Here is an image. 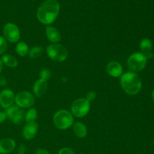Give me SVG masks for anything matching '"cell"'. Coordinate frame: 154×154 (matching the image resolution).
Returning <instances> with one entry per match:
<instances>
[{
    "label": "cell",
    "mask_w": 154,
    "mask_h": 154,
    "mask_svg": "<svg viewBox=\"0 0 154 154\" xmlns=\"http://www.w3.org/2000/svg\"><path fill=\"white\" fill-rule=\"evenodd\" d=\"M60 11V4L57 0H46L39 5L37 18L42 23L51 26L57 20Z\"/></svg>",
    "instance_id": "6da1fadb"
},
{
    "label": "cell",
    "mask_w": 154,
    "mask_h": 154,
    "mask_svg": "<svg viewBox=\"0 0 154 154\" xmlns=\"http://www.w3.org/2000/svg\"><path fill=\"white\" fill-rule=\"evenodd\" d=\"M120 82L123 91L130 96L138 94L142 87V82L139 75L132 72L123 74L120 76Z\"/></svg>",
    "instance_id": "7a4b0ae2"
},
{
    "label": "cell",
    "mask_w": 154,
    "mask_h": 154,
    "mask_svg": "<svg viewBox=\"0 0 154 154\" xmlns=\"http://www.w3.org/2000/svg\"><path fill=\"white\" fill-rule=\"evenodd\" d=\"M53 123L57 129L66 130L73 126L74 117L68 110H59L53 116Z\"/></svg>",
    "instance_id": "3957f363"
},
{
    "label": "cell",
    "mask_w": 154,
    "mask_h": 154,
    "mask_svg": "<svg viewBox=\"0 0 154 154\" xmlns=\"http://www.w3.org/2000/svg\"><path fill=\"white\" fill-rule=\"evenodd\" d=\"M48 57L51 60L57 63H63L68 58V50L63 45L58 44H51L46 48Z\"/></svg>",
    "instance_id": "277c9868"
},
{
    "label": "cell",
    "mask_w": 154,
    "mask_h": 154,
    "mask_svg": "<svg viewBox=\"0 0 154 154\" xmlns=\"http://www.w3.org/2000/svg\"><path fill=\"white\" fill-rule=\"evenodd\" d=\"M90 111V102L85 98H79L72 102L71 105V113L73 117L82 118L88 114Z\"/></svg>",
    "instance_id": "5b68a950"
},
{
    "label": "cell",
    "mask_w": 154,
    "mask_h": 154,
    "mask_svg": "<svg viewBox=\"0 0 154 154\" xmlns=\"http://www.w3.org/2000/svg\"><path fill=\"white\" fill-rule=\"evenodd\" d=\"M147 58L141 52L131 54L127 60V66L132 72H139L145 68L147 65Z\"/></svg>",
    "instance_id": "8992f818"
},
{
    "label": "cell",
    "mask_w": 154,
    "mask_h": 154,
    "mask_svg": "<svg viewBox=\"0 0 154 154\" xmlns=\"http://www.w3.org/2000/svg\"><path fill=\"white\" fill-rule=\"evenodd\" d=\"M3 37L8 42L17 43L20 38V31L17 26L13 23H7L3 27Z\"/></svg>",
    "instance_id": "52a82bcc"
},
{
    "label": "cell",
    "mask_w": 154,
    "mask_h": 154,
    "mask_svg": "<svg viewBox=\"0 0 154 154\" xmlns=\"http://www.w3.org/2000/svg\"><path fill=\"white\" fill-rule=\"evenodd\" d=\"M15 104L23 109L30 108L34 105L35 97L31 93L28 91H22L15 96Z\"/></svg>",
    "instance_id": "ba28073f"
},
{
    "label": "cell",
    "mask_w": 154,
    "mask_h": 154,
    "mask_svg": "<svg viewBox=\"0 0 154 154\" xmlns=\"http://www.w3.org/2000/svg\"><path fill=\"white\" fill-rule=\"evenodd\" d=\"M5 112L7 116V118L14 124H20L22 122L23 117H25L23 110L16 105H13L12 106L6 108Z\"/></svg>",
    "instance_id": "9c48e42d"
},
{
    "label": "cell",
    "mask_w": 154,
    "mask_h": 154,
    "mask_svg": "<svg viewBox=\"0 0 154 154\" xmlns=\"http://www.w3.org/2000/svg\"><path fill=\"white\" fill-rule=\"evenodd\" d=\"M14 93L11 89H4L0 92V107L6 108L12 106L15 100Z\"/></svg>",
    "instance_id": "30bf717a"
},
{
    "label": "cell",
    "mask_w": 154,
    "mask_h": 154,
    "mask_svg": "<svg viewBox=\"0 0 154 154\" xmlns=\"http://www.w3.org/2000/svg\"><path fill=\"white\" fill-rule=\"evenodd\" d=\"M38 130V126L36 122L26 123L22 130V136L27 141L33 139L36 136Z\"/></svg>",
    "instance_id": "8fae6325"
},
{
    "label": "cell",
    "mask_w": 154,
    "mask_h": 154,
    "mask_svg": "<svg viewBox=\"0 0 154 154\" xmlns=\"http://www.w3.org/2000/svg\"><path fill=\"white\" fill-rule=\"evenodd\" d=\"M106 72L113 78H120L123 72L122 65L117 61H111L106 66Z\"/></svg>",
    "instance_id": "7c38bea8"
},
{
    "label": "cell",
    "mask_w": 154,
    "mask_h": 154,
    "mask_svg": "<svg viewBox=\"0 0 154 154\" xmlns=\"http://www.w3.org/2000/svg\"><path fill=\"white\" fill-rule=\"evenodd\" d=\"M46 37L51 44H58L61 41L62 35L58 29L52 26H47L45 28Z\"/></svg>",
    "instance_id": "4fadbf2b"
},
{
    "label": "cell",
    "mask_w": 154,
    "mask_h": 154,
    "mask_svg": "<svg viewBox=\"0 0 154 154\" xmlns=\"http://www.w3.org/2000/svg\"><path fill=\"white\" fill-rule=\"evenodd\" d=\"M48 88V82L46 81H45V80H42L39 78L33 84L32 92L35 97L41 98L47 93Z\"/></svg>",
    "instance_id": "5bb4252c"
},
{
    "label": "cell",
    "mask_w": 154,
    "mask_h": 154,
    "mask_svg": "<svg viewBox=\"0 0 154 154\" xmlns=\"http://www.w3.org/2000/svg\"><path fill=\"white\" fill-rule=\"evenodd\" d=\"M16 147V142L11 138H5L0 140V154L11 153Z\"/></svg>",
    "instance_id": "9a60e30c"
},
{
    "label": "cell",
    "mask_w": 154,
    "mask_h": 154,
    "mask_svg": "<svg viewBox=\"0 0 154 154\" xmlns=\"http://www.w3.org/2000/svg\"><path fill=\"white\" fill-rule=\"evenodd\" d=\"M140 50L141 53L147 58L151 59L153 57V44L152 42L149 38H143L140 42Z\"/></svg>",
    "instance_id": "2e32d148"
},
{
    "label": "cell",
    "mask_w": 154,
    "mask_h": 154,
    "mask_svg": "<svg viewBox=\"0 0 154 154\" xmlns=\"http://www.w3.org/2000/svg\"><path fill=\"white\" fill-rule=\"evenodd\" d=\"M72 130L76 137L79 138H84L87 135V128L84 123L81 122L74 123L72 126Z\"/></svg>",
    "instance_id": "e0dca14e"
},
{
    "label": "cell",
    "mask_w": 154,
    "mask_h": 154,
    "mask_svg": "<svg viewBox=\"0 0 154 154\" xmlns=\"http://www.w3.org/2000/svg\"><path fill=\"white\" fill-rule=\"evenodd\" d=\"M1 60L3 65L6 66L7 67L16 68L18 66L17 59L11 54H3L2 56Z\"/></svg>",
    "instance_id": "ac0fdd59"
},
{
    "label": "cell",
    "mask_w": 154,
    "mask_h": 154,
    "mask_svg": "<svg viewBox=\"0 0 154 154\" xmlns=\"http://www.w3.org/2000/svg\"><path fill=\"white\" fill-rule=\"evenodd\" d=\"M29 47L25 42H18L15 47V51L20 57H24L28 55Z\"/></svg>",
    "instance_id": "d6986e66"
},
{
    "label": "cell",
    "mask_w": 154,
    "mask_h": 154,
    "mask_svg": "<svg viewBox=\"0 0 154 154\" xmlns=\"http://www.w3.org/2000/svg\"><path fill=\"white\" fill-rule=\"evenodd\" d=\"M44 48L42 46H35L29 48L28 56L30 59H38L43 54Z\"/></svg>",
    "instance_id": "ffe728a7"
},
{
    "label": "cell",
    "mask_w": 154,
    "mask_h": 154,
    "mask_svg": "<svg viewBox=\"0 0 154 154\" xmlns=\"http://www.w3.org/2000/svg\"><path fill=\"white\" fill-rule=\"evenodd\" d=\"M38 117L37 110L34 108H29L28 111L25 114V120L26 123H31V122H35Z\"/></svg>",
    "instance_id": "44dd1931"
},
{
    "label": "cell",
    "mask_w": 154,
    "mask_h": 154,
    "mask_svg": "<svg viewBox=\"0 0 154 154\" xmlns=\"http://www.w3.org/2000/svg\"><path fill=\"white\" fill-rule=\"evenodd\" d=\"M51 71L49 69H47V68H45V69H42L39 72V78L42 80H45V81H48V80L51 78Z\"/></svg>",
    "instance_id": "7402d4cb"
},
{
    "label": "cell",
    "mask_w": 154,
    "mask_h": 154,
    "mask_svg": "<svg viewBox=\"0 0 154 154\" xmlns=\"http://www.w3.org/2000/svg\"><path fill=\"white\" fill-rule=\"evenodd\" d=\"M8 48V42L3 36L0 35V55H3Z\"/></svg>",
    "instance_id": "603a6c76"
},
{
    "label": "cell",
    "mask_w": 154,
    "mask_h": 154,
    "mask_svg": "<svg viewBox=\"0 0 154 154\" xmlns=\"http://www.w3.org/2000/svg\"><path fill=\"white\" fill-rule=\"evenodd\" d=\"M96 98V92L93 91V90H91V91H89L88 93H87L85 99H87L88 102H93Z\"/></svg>",
    "instance_id": "cb8c5ba5"
},
{
    "label": "cell",
    "mask_w": 154,
    "mask_h": 154,
    "mask_svg": "<svg viewBox=\"0 0 154 154\" xmlns=\"http://www.w3.org/2000/svg\"><path fill=\"white\" fill-rule=\"evenodd\" d=\"M58 154H75L74 150L69 147H63L61 148L59 151Z\"/></svg>",
    "instance_id": "d4e9b609"
},
{
    "label": "cell",
    "mask_w": 154,
    "mask_h": 154,
    "mask_svg": "<svg viewBox=\"0 0 154 154\" xmlns=\"http://www.w3.org/2000/svg\"><path fill=\"white\" fill-rule=\"evenodd\" d=\"M8 84V81L5 77L0 75V87H5Z\"/></svg>",
    "instance_id": "484cf974"
},
{
    "label": "cell",
    "mask_w": 154,
    "mask_h": 154,
    "mask_svg": "<svg viewBox=\"0 0 154 154\" xmlns=\"http://www.w3.org/2000/svg\"><path fill=\"white\" fill-rule=\"evenodd\" d=\"M18 154H24L26 153V147L23 144H20L17 149Z\"/></svg>",
    "instance_id": "4316f807"
},
{
    "label": "cell",
    "mask_w": 154,
    "mask_h": 154,
    "mask_svg": "<svg viewBox=\"0 0 154 154\" xmlns=\"http://www.w3.org/2000/svg\"><path fill=\"white\" fill-rule=\"evenodd\" d=\"M6 119H7V116H6L5 112L0 111V123H2L3 122L5 121Z\"/></svg>",
    "instance_id": "83f0119b"
},
{
    "label": "cell",
    "mask_w": 154,
    "mask_h": 154,
    "mask_svg": "<svg viewBox=\"0 0 154 154\" xmlns=\"http://www.w3.org/2000/svg\"><path fill=\"white\" fill-rule=\"evenodd\" d=\"M35 154H50V153L48 150H45V149L40 148L37 149V150H35Z\"/></svg>",
    "instance_id": "f1b7e54d"
},
{
    "label": "cell",
    "mask_w": 154,
    "mask_h": 154,
    "mask_svg": "<svg viewBox=\"0 0 154 154\" xmlns=\"http://www.w3.org/2000/svg\"><path fill=\"white\" fill-rule=\"evenodd\" d=\"M2 69H3V63H2V62L1 58H0V73H1Z\"/></svg>",
    "instance_id": "f546056e"
},
{
    "label": "cell",
    "mask_w": 154,
    "mask_h": 154,
    "mask_svg": "<svg viewBox=\"0 0 154 154\" xmlns=\"http://www.w3.org/2000/svg\"><path fill=\"white\" fill-rule=\"evenodd\" d=\"M151 96H152V99H153V102H154V90H153V92H152Z\"/></svg>",
    "instance_id": "4dcf8cb0"
}]
</instances>
